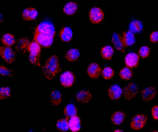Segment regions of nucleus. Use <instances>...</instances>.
Masks as SVG:
<instances>
[{"label":"nucleus","mask_w":158,"mask_h":132,"mask_svg":"<svg viewBox=\"0 0 158 132\" xmlns=\"http://www.w3.org/2000/svg\"><path fill=\"white\" fill-rule=\"evenodd\" d=\"M118 74H119L120 78L122 79V80H129L132 78L134 73H133L132 69H131V68L129 67H125L120 70Z\"/></svg>","instance_id":"c85d7f7f"},{"label":"nucleus","mask_w":158,"mask_h":132,"mask_svg":"<svg viewBox=\"0 0 158 132\" xmlns=\"http://www.w3.org/2000/svg\"><path fill=\"white\" fill-rule=\"evenodd\" d=\"M114 54V48L111 46H105L101 50V55L105 60H111Z\"/></svg>","instance_id":"bb28decb"},{"label":"nucleus","mask_w":158,"mask_h":132,"mask_svg":"<svg viewBox=\"0 0 158 132\" xmlns=\"http://www.w3.org/2000/svg\"><path fill=\"white\" fill-rule=\"evenodd\" d=\"M90 22L93 24H99L104 20L105 14L102 9L98 7H94L89 11V13Z\"/></svg>","instance_id":"39448f33"},{"label":"nucleus","mask_w":158,"mask_h":132,"mask_svg":"<svg viewBox=\"0 0 158 132\" xmlns=\"http://www.w3.org/2000/svg\"><path fill=\"white\" fill-rule=\"evenodd\" d=\"M157 95V90L153 87H148L142 91V99L145 102L152 101Z\"/></svg>","instance_id":"2eb2a0df"},{"label":"nucleus","mask_w":158,"mask_h":132,"mask_svg":"<svg viewBox=\"0 0 158 132\" xmlns=\"http://www.w3.org/2000/svg\"><path fill=\"white\" fill-rule=\"evenodd\" d=\"M114 70L111 67H104V69L102 70V72H101V74H102V77L104 79V80H109L111 79H112L114 76Z\"/></svg>","instance_id":"7c9ffc66"},{"label":"nucleus","mask_w":158,"mask_h":132,"mask_svg":"<svg viewBox=\"0 0 158 132\" xmlns=\"http://www.w3.org/2000/svg\"><path fill=\"white\" fill-rule=\"evenodd\" d=\"M63 113H64L65 118H69L72 116L77 115L78 109L76 105H74L73 104H69L63 109Z\"/></svg>","instance_id":"cd10ccee"},{"label":"nucleus","mask_w":158,"mask_h":132,"mask_svg":"<svg viewBox=\"0 0 158 132\" xmlns=\"http://www.w3.org/2000/svg\"><path fill=\"white\" fill-rule=\"evenodd\" d=\"M124 63L126 67L134 69L139 64V56L136 53H129L124 57Z\"/></svg>","instance_id":"9d476101"},{"label":"nucleus","mask_w":158,"mask_h":132,"mask_svg":"<svg viewBox=\"0 0 158 132\" xmlns=\"http://www.w3.org/2000/svg\"><path fill=\"white\" fill-rule=\"evenodd\" d=\"M129 31L132 33L134 34L140 33L144 29V25L140 20H135L131 21L129 25Z\"/></svg>","instance_id":"b1692460"},{"label":"nucleus","mask_w":158,"mask_h":132,"mask_svg":"<svg viewBox=\"0 0 158 132\" xmlns=\"http://www.w3.org/2000/svg\"><path fill=\"white\" fill-rule=\"evenodd\" d=\"M80 56L81 53L78 49L76 48H73L69 49L65 53V58L68 61H70V62H76L80 58Z\"/></svg>","instance_id":"4be33fe9"},{"label":"nucleus","mask_w":158,"mask_h":132,"mask_svg":"<svg viewBox=\"0 0 158 132\" xmlns=\"http://www.w3.org/2000/svg\"><path fill=\"white\" fill-rule=\"evenodd\" d=\"M35 30H36L38 33L50 35L52 36H55V35H56V29H55L54 25L48 21L42 22L37 26Z\"/></svg>","instance_id":"1a4fd4ad"},{"label":"nucleus","mask_w":158,"mask_h":132,"mask_svg":"<svg viewBox=\"0 0 158 132\" xmlns=\"http://www.w3.org/2000/svg\"><path fill=\"white\" fill-rule=\"evenodd\" d=\"M3 20H4L3 15H2V13L0 12V24H2V22H3Z\"/></svg>","instance_id":"e433bc0d"},{"label":"nucleus","mask_w":158,"mask_h":132,"mask_svg":"<svg viewBox=\"0 0 158 132\" xmlns=\"http://www.w3.org/2000/svg\"><path fill=\"white\" fill-rule=\"evenodd\" d=\"M78 9V4L75 2H69L63 6V12L68 16H72L77 12Z\"/></svg>","instance_id":"6ab92c4d"},{"label":"nucleus","mask_w":158,"mask_h":132,"mask_svg":"<svg viewBox=\"0 0 158 132\" xmlns=\"http://www.w3.org/2000/svg\"><path fill=\"white\" fill-rule=\"evenodd\" d=\"M56 128L58 131L65 132L69 130V118H60L56 122Z\"/></svg>","instance_id":"c756f323"},{"label":"nucleus","mask_w":158,"mask_h":132,"mask_svg":"<svg viewBox=\"0 0 158 132\" xmlns=\"http://www.w3.org/2000/svg\"><path fill=\"white\" fill-rule=\"evenodd\" d=\"M54 37L55 36H50V35L38 33L36 30H35L33 35V40L39 43L42 47L50 48L52 46V44H53Z\"/></svg>","instance_id":"7ed1b4c3"},{"label":"nucleus","mask_w":158,"mask_h":132,"mask_svg":"<svg viewBox=\"0 0 158 132\" xmlns=\"http://www.w3.org/2000/svg\"><path fill=\"white\" fill-rule=\"evenodd\" d=\"M126 118V113L123 111H115L111 117V121L115 126H119L124 123Z\"/></svg>","instance_id":"412c9836"},{"label":"nucleus","mask_w":158,"mask_h":132,"mask_svg":"<svg viewBox=\"0 0 158 132\" xmlns=\"http://www.w3.org/2000/svg\"><path fill=\"white\" fill-rule=\"evenodd\" d=\"M151 54V49L150 47L147 46H143L139 49V52H138V55L139 56L141 57L142 59H146L150 56Z\"/></svg>","instance_id":"473e14b6"},{"label":"nucleus","mask_w":158,"mask_h":132,"mask_svg":"<svg viewBox=\"0 0 158 132\" xmlns=\"http://www.w3.org/2000/svg\"><path fill=\"white\" fill-rule=\"evenodd\" d=\"M76 82V76L71 71H65L61 74L60 83L63 87L70 88L73 86Z\"/></svg>","instance_id":"423d86ee"},{"label":"nucleus","mask_w":158,"mask_h":132,"mask_svg":"<svg viewBox=\"0 0 158 132\" xmlns=\"http://www.w3.org/2000/svg\"><path fill=\"white\" fill-rule=\"evenodd\" d=\"M151 113H152V118H154L155 121L158 120V106L157 105H155L152 107V111H151Z\"/></svg>","instance_id":"c9c22d12"},{"label":"nucleus","mask_w":158,"mask_h":132,"mask_svg":"<svg viewBox=\"0 0 158 132\" xmlns=\"http://www.w3.org/2000/svg\"><path fill=\"white\" fill-rule=\"evenodd\" d=\"M43 75L47 80H52L60 72V61L56 55L50 56L42 67Z\"/></svg>","instance_id":"f257e3e1"},{"label":"nucleus","mask_w":158,"mask_h":132,"mask_svg":"<svg viewBox=\"0 0 158 132\" xmlns=\"http://www.w3.org/2000/svg\"><path fill=\"white\" fill-rule=\"evenodd\" d=\"M13 71L10 68L5 67V66L0 65V76L4 77H12L13 76Z\"/></svg>","instance_id":"72a5a7b5"},{"label":"nucleus","mask_w":158,"mask_h":132,"mask_svg":"<svg viewBox=\"0 0 158 132\" xmlns=\"http://www.w3.org/2000/svg\"><path fill=\"white\" fill-rule=\"evenodd\" d=\"M101 72H102V68L97 63H91L88 66L87 74L90 78L93 79V80H96L99 77Z\"/></svg>","instance_id":"9b49d317"},{"label":"nucleus","mask_w":158,"mask_h":132,"mask_svg":"<svg viewBox=\"0 0 158 132\" xmlns=\"http://www.w3.org/2000/svg\"><path fill=\"white\" fill-rule=\"evenodd\" d=\"M111 41L112 43L114 46V48L116 50L118 51L121 52H124L125 51V46L124 43H123L122 36L119 33L115 32L112 34V38H111Z\"/></svg>","instance_id":"dca6fc26"},{"label":"nucleus","mask_w":158,"mask_h":132,"mask_svg":"<svg viewBox=\"0 0 158 132\" xmlns=\"http://www.w3.org/2000/svg\"><path fill=\"white\" fill-rule=\"evenodd\" d=\"M148 122V117L144 114H137L131 118L130 127L133 130H141L146 126Z\"/></svg>","instance_id":"20e7f679"},{"label":"nucleus","mask_w":158,"mask_h":132,"mask_svg":"<svg viewBox=\"0 0 158 132\" xmlns=\"http://www.w3.org/2000/svg\"><path fill=\"white\" fill-rule=\"evenodd\" d=\"M115 132H122V130H120V129H116V130H114Z\"/></svg>","instance_id":"4c0bfd02"},{"label":"nucleus","mask_w":158,"mask_h":132,"mask_svg":"<svg viewBox=\"0 0 158 132\" xmlns=\"http://www.w3.org/2000/svg\"><path fill=\"white\" fill-rule=\"evenodd\" d=\"M1 42L3 44V46L12 47V46H13L16 43V40H15L14 35L10 33H7L4 34L2 36L1 38Z\"/></svg>","instance_id":"a878e982"},{"label":"nucleus","mask_w":158,"mask_h":132,"mask_svg":"<svg viewBox=\"0 0 158 132\" xmlns=\"http://www.w3.org/2000/svg\"><path fill=\"white\" fill-rule=\"evenodd\" d=\"M123 89L118 85H113L108 89V96L111 100H118L122 96Z\"/></svg>","instance_id":"f8f14e48"},{"label":"nucleus","mask_w":158,"mask_h":132,"mask_svg":"<svg viewBox=\"0 0 158 132\" xmlns=\"http://www.w3.org/2000/svg\"><path fill=\"white\" fill-rule=\"evenodd\" d=\"M93 95L89 90H82L76 93V98L78 103H89L92 100Z\"/></svg>","instance_id":"4468645a"},{"label":"nucleus","mask_w":158,"mask_h":132,"mask_svg":"<svg viewBox=\"0 0 158 132\" xmlns=\"http://www.w3.org/2000/svg\"><path fill=\"white\" fill-rule=\"evenodd\" d=\"M38 16V12L35 7H27L22 12V17L25 21H33Z\"/></svg>","instance_id":"ddd939ff"},{"label":"nucleus","mask_w":158,"mask_h":132,"mask_svg":"<svg viewBox=\"0 0 158 132\" xmlns=\"http://www.w3.org/2000/svg\"><path fill=\"white\" fill-rule=\"evenodd\" d=\"M138 92H139V87L136 83H129L123 89L122 95H124L126 100H131L137 95Z\"/></svg>","instance_id":"0eeeda50"},{"label":"nucleus","mask_w":158,"mask_h":132,"mask_svg":"<svg viewBox=\"0 0 158 132\" xmlns=\"http://www.w3.org/2000/svg\"><path fill=\"white\" fill-rule=\"evenodd\" d=\"M69 130L72 132H78L81 129V120L77 115L69 118Z\"/></svg>","instance_id":"f3484780"},{"label":"nucleus","mask_w":158,"mask_h":132,"mask_svg":"<svg viewBox=\"0 0 158 132\" xmlns=\"http://www.w3.org/2000/svg\"><path fill=\"white\" fill-rule=\"evenodd\" d=\"M30 41L27 38H22L19 39L18 41H17V43L16 45V49L19 51L20 53H23V54H25L27 51L28 46H29V44Z\"/></svg>","instance_id":"393cba45"},{"label":"nucleus","mask_w":158,"mask_h":132,"mask_svg":"<svg viewBox=\"0 0 158 132\" xmlns=\"http://www.w3.org/2000/svg\"><path fill=\"white\" fill-rule=\"evenodd\" d=\"M150 41L152 43H157L158 42V32L153 31L150 35Z\"/></svg>","instance_id":"f704fd0d"},{"label":"nucleus","mask_w":158,"mask_h":132,"mask_svg":"<svg viewBox=\"0 0 158 132\" xmlns=\"http://www.w3.org/2000/svg\"><path fill=\"white\" fill-rule=\"evenodd\" d=\"M122 38L125 47H129V46L135 45V43L136 42L135 34L132 33L130 31L123 33Z\"/></svg>","instance_id":"5701e85b"},{"label":"nucleus","mask_w":158,"mask_h":132,"mask_svg":"<svg viewBox=\"0 0 158 132\" xmlns=\"http://www.w3.org/2000/svg\"><path fill=\"white\" fill-rule=\"evenodd\" d=\"M59 37L63 42L69 43L73 38V30L69 27H63L59 32Z\"/></svg>","instance_id":"a211bd4d"},{"label":"nucleus","mask_w":158,"mask_h":132,"mask_svg":"<svg viewBox=\"0 0 158 132\" xmlns=\"http://www.w3.org/2000/svg\"><path fill=\"white\" fill-rule=\"evenodd\" d=\"M50 103L54 106H58L63 101V95L60 91L58 90H54L50 95Z\"/></svg>","instance_id":"aec40b11"},{"label":"nucleus","mask_w":158,"mask_h":132,"mask_svg":"<svg viewBox=\"0 0 158 132\" xmlns=\"http://www.w3.org/2000/svg\"><path fill=\"white\" fill-rule=\"evenodd\" d=\"M0 56L7 64H12L15 61V53L12 47L5 46H0Z\"/></svg>","instance_id":"6e6552de"},{"label":"nucleus","mask_w":158,"mask_h":132,"mask_svg":"<svg viewBox=\"0 0 158 132\" xmlns=\"http://www.w3.org/2000/svg\"><path fill=\"white\" fill-rule=\"evenodd\" d=\"M12 95V90L10 87H0V100H6Z\"/></svg>","instance_id":"2f4dec72"},{"label":"nucleus","mask_w":158,"mask_h":132,"mask_svg":"<svg viewBox=\"0 0 158 132\" xmlns=\"http://www.w3.org/2000/svg\"><path fill=\"white\" fill-rule=\"evenodd\" d=\"M42 46L35 41L32 40L30 41L28 46L27 51L29 52V61L32 65L36 67H40V58Z\"/></svg>","instance_id":"f03ea898"}]
</instances>
